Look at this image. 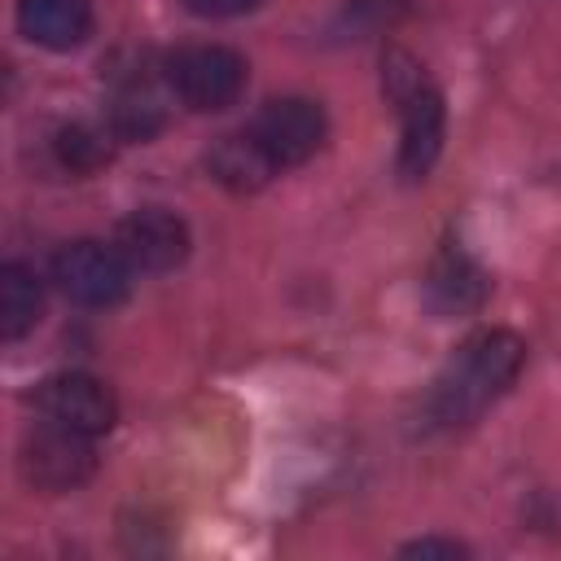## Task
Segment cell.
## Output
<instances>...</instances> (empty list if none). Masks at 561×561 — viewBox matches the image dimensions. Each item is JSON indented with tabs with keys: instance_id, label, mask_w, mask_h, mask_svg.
Wrapping results in <instances>:
<instances>
[{
	"instance_id": "1",
	"label": "cell",
	"mask_w": 561,
	"mask_h": 561,
	"mask_svg": "<svg viewBox=\"0 0 561 561\" xmlns=\"http://www.w3.org/2000/svg\"><path fill=\"white\" fill-rule=\"evenodd\" d=\"M522 364H526V346L508 329H486L460 342V351L443 364V373L421 399L425 430H456L478 421L500 394H508Z\"/></svg>"
},
{
	"instance_id": "2",
	"label": "cell",
	"mask_w": 561,
	"mask_h": 561,
	"mask_svg": "<svg viewBox=\"0 0 561 561\" xmlns=\"http://www.w3.org/2000/svg\"><path fill=\"white\" fill-rule=\"evenodd\" d=\"M381 88L399 114V171L408 180H425L443 149V92L403 48L381 57Z\"/></svg>"
},
{
	"instance_id": "3",
	"label": "cell",
	"mask_w": 561,
	"mask_h": 561,
	"mask_svg": "<svg viewBox=\"0 0 561 561\" xmlns=\"http://www.w3.org/2000/svg\"><path fill=\"white\" fill-rule=\"evenodd\" d=\"M167 83L188 110L215 114L245 92V57L224 44H188L167 57Z\"/></svg>"
},
{
	"instance_id": "4",
	"label": "cell",
	"mask_w": 561,
	"mask_h": 561,
	"mask_svg": "<svg viewBox=\"0 0 561 561\" xmlns=\"http://www.w3.org/2000/svg\"><path fill=\"white\" fill-rule=\"evenodd\" d=\"M92 469H96L92 438L66 430V425L39 421V430H31L22 443V478L35 491H48V495L75 491L92 478Z\"/></svg>"
},
{
	"instance_id": "5",
	"label": "cell",
	"mask_w": 561,
	"mask_h": 561,
	"mask_svg": "<svg viewBox=\"0 0 561 561\" xmlns=\"http://www.w3.org/2000/svg\"><path fill=\"white\" fill-rule=\"evenodd\" d=\"M245 131L272 158L276 171L302 167L324 145V110L316 101H307V96H276L250 118Z\"/></svg>"
},
{
	"instance_id": "6",
	"label": "cell",
	"mask_w": 561,
	"mask_h": 561,
	"mask_svg": "<svg viewBox=\"0 0 561 561\" xmlns=\"http://www.w3.org/2000/svg\"><path fill=\"white\" fill-rule=\"evenodd\" d=\"M127 263L114 245L101 241H70L53 259V280L61 285L66 298L79 307H114L127 298Z\"/></svg>"
},
{
	"instance_id": "7",
	"label": "cell",
	"mask_w": 561,
	"mask_h": 561,
	"mask_svg": "<svg viewBox=\"0 0 561 561\" xmlns=\"http://www.w3.org/2000/svg\"><path fill=\"white\" fill-rule=\"evenodd\" d=\"M114 250L131 272H171L188 254V224L175 210L140 206L114 228Z\"/></svg>"
},
{
	"instance_id": "8",
	"label": "cell",
	"mask_w": 561,
	"mask_h": 561,
	"mask_svg": "<svg viewBox=\"0 0 561 561\" xmlns=\"http://www.w3.org/2000/svg\"><path fill=\"white\" fill-rule=\"evenodd\" d=\"M35 408L44 421L53 425H66L75 434H105L114 421H118V403H114V390L105 381H96L92 373H57L39 386L35 394Z\"/></svg>"
},
{
	"instance_id": "9",
	"label": "cell",
	"mask_w": 561,
	"mask_h": 561,
	"mask_svg": "<svg viewBox=\"0 0 561 561\" xmlns=\"http://www.w3.org/2000/svg\"><path fill=\"white\" fill-rule=\"evenodd\" d=\"M486 272L456 245L438 250L430 272H425V302L438 311V316H469L486 302Z\"/></svg>"
},
{
	"instance_id": "10",
	"label": "cell",
	"mask_w": 561,
	"mask_h": 561,
	"mask_svg": "<svg viewBox=\"0 0 561 561\" xmlns=\"http://www.w3.org/2000/svg\"><path fill=\"white\" fill-rule=\"evenodd\" d=\"M18 26L39 48H79L92 35V0H22Z\"/></svg>"
},
{
	"instance_id": "11",
	"label": "cell",
	"mask_w": 561,
	"mask_h": 561,
	"mask_svg": "<svg viewBox=\"0 0 561 561\" xmlns=\"http://www.w3.org/2000/svg\"><path fill=\"white\" fill-rule=\"evenodd\" d=\"M206 171H210L224 188H232V193H259V188L276 175L272 158L254 145L250 131L219 136V140L210 145V153H206Z\"/></svg>"
},
{
	"instance_id": "12",
	"label": "cell",
	"mask_w": 561,
	"mask_h": 561,
	"mask_svg": "<svg viewBox=\"0 0 561 561\" xmlns=\"http://www.w3.org/2000/svg\"><path fill=\"white\" fill-rule=\"evenodd\" d=\"M39 311H44V289L35 272L22 263H4L0 267V337L4 342L26 337L39 324Z\"/></svg>"
},
{
	"instance_id": "13",
	"label": "cell",
	"mask_w": 561,
	"mask_h": 561,
	"mask_svg": "<svg viewBox=\"0 0 561 561\" xmlns=\"http://www.w3.org/2000/svg\"><path fill=\"white\" fill-rule=\"evenodd\" d=\"M110 123H114V131H118L123 140H149V136L162 127V105H158V96H153L145 83H131L127 92L114 96Z\"/></svg>"
},
{
	"instance_id": "14",
	"label": "cell",
	"mask_w": 561,
	"mask_h": 561,
	"mask_svg": "<svg viewBox=\"0 0 561 561\" xmlns=\"http://www.w3.org/2000/svg\"><path fill=\"white\" fill-rule=\"evenodd\" d=\"M53 149H57L61 167H70V171H92V167H101L110 158L105 136L92 131V127H79V123L75 127H61L57 140H53Z\"/></svg>"
},
{
	"instance_id": "15",
	"label": "cell",
	"mask_w": 561,
	"mask_h": 561,
	"mask_svg": "<svg viewBox=\"0 0 561 561\" xmlns=\"http://www.w3.org/2000/svg\"><path fill=\"white\" fill-rule=\"evenodd\" d=\"M193 13H202V18H241V13H250V9H259L263 0H184Z\"/></svg>"
},
{
	"instance_id": "16",
	"label": "cell",
	"mask_w": 561,
	"mask_h": 561,
	"mask_svg": "<svg viewBox=\"0 0 561 561\" xmlns=\"http://www.w3.org/2000/svg\"><path fill=\"white\" fill-rule=\"evenodd\" d=\"M403 552H408V557H460L465 548L451 543V539H416V543H408Z\"/></svg>"
}]
</instances>
